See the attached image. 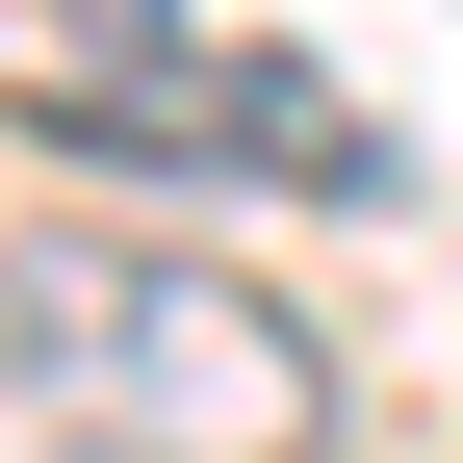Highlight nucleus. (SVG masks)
<instances>
[{
  "instance_id": "3",
  "label": "nucleus",
  "mask_w": 463,
  "mask_h": 463,
  "mask_svg": "<svg viewBox=\"0 0 463 463\" xmlns=\"http://www.w3.org/2000/svg\"><path fill=\"white\" fill-rule=\"evenodd\" d=\"M78 26H103V52H155V26H206V0H0V52H78Z\"/></svg>"
},
{
  "instance_id": "1",
  "label": "nucleus",
  "mask_w": 463,
  "mask_h": 463,
  "mask_svg": "<svg viewBox=\"0 0 463 463\" xmlns=\"http://www.w3.org/2000/svg\"><path fill=\"white\" fill-rule=\"evenodd\" d=\"M0 335H26L52 412L129 438V463H309L335 438V335L283 283L181 258V232H26L0 258Z\"/></svg>"
},
{
  "instance_id": "2",
  "label": "nucleus",
  "mask_w": 463,
  "mask_h": 463,
  "mask_svg": "<svg viewBox=\"0 0 463 463\" xmlns=\"http://www.w3.org/2000/svg\"><path fill=\"white\" fill-rule=\"evenodd\" d=\"M52 129L78 155H155V181H283V206H361L386 181V129L361 103L309 78V52H232V26H155V52H78V78H52Z\"/></svg>"
}]
</instances>
